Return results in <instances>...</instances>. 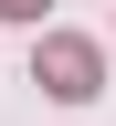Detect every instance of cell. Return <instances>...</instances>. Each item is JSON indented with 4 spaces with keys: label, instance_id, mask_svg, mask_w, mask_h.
<instances>
[{
    "label": "cell",
    "instance_id": "obj_1",
    "mask_svg": "<svg viewBox=\"0 0 116 126\" xmlns=\"http://www.w3.org/2000/svg\"><path fill=\"white\" fill-rule=\"evenodd\" d=\"M32 74H42L63 105H85V94H95V42H42V53H32Z\"/></svg>",
    "mask_w": 116,
    "mask_h": 126
},
{
    "label": "cell",
    "instance_id": "obj_2",
    "mask_svg": "<svg viewBox=\"0 0 116 126\" xmlns=\"http://www.w3.org/2000/svg\"><path fill=\"white\" fill-rule=\"evenodd\" d=\"M21 11H42V0H0V21H21Z\"/></svg>",
    "mask_w": 116,
    "mask_h": 126
}]
</instances>
